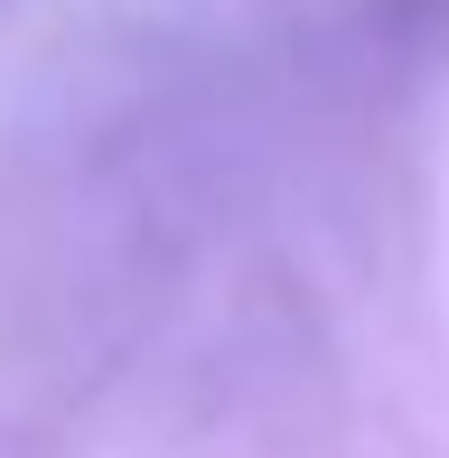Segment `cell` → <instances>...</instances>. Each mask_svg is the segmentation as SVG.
<instances>
[]
</instances>
